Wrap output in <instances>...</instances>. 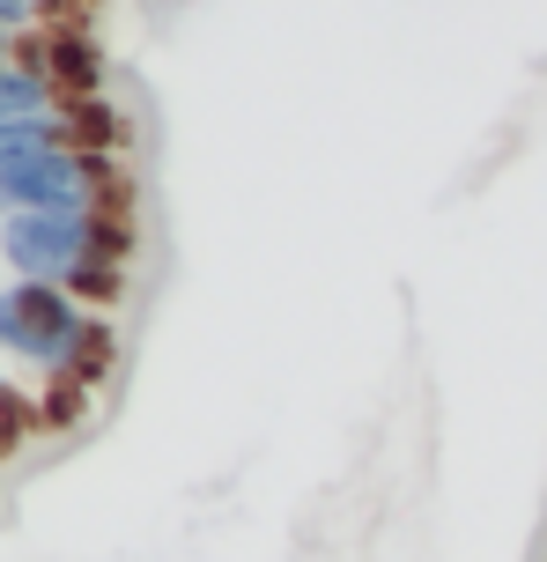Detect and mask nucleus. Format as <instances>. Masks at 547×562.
Listing matches in <instances>:
<instances>
[{"label": "nucleus", "instance_id": "f257e3e1", "mask_svg": "<svg viewBox=\"0 0 547 562\" xmlns=\"http://www.w3.org/2000/svg\"><path fill=\"white\" fill-rule=\"evenodd\" d=\"M8 281H53L89 311H118L134 281V215L112 207H53V215H8L0 223Z\"/></svg>", "mask_w": 547, "mask_h": 562}, {"label": "nucleus", "instance_id": "f03ea898", "mask_svg": "<svg viewBox=\"0 0 547 562\" xmlns=\"http://www.w3.org/2000/svg\"><path fill=\"white\" fill-rule=\"evenodd\" d=\"M0 363L45 393L96 385L112 370V318L53 281H0Z\"/></svg>", "mask_w": 547, "mask_h": 562}, {"label": "nucleus", "instance_id": "7ed1b4c3", "mask_svg": "<svg viewBox=\"0 0 547 562\" xmlns=\"http://www.w3.org/2000/svg\"><path fill=\"white\" fill-rule=\"evenodd\" d=\"M53 207H112L134 215V170L112 148H45L0 170V223L8 215H53Z\"/></svg>", "mask_w": 547, "mask_h": 562}, {"label": "nucleus", "instance_id": "20e7f679", "mask_svg": "<svg viewBox=\"0 0 547 562\" xmlns=\"http://www.w3.org/2000/svg\"><path fill=\"white\" fill-rule=\"evenodd\" d=\"M45 75H53V89L75 104V97H96V82H104V59H96V45L89 37H75V30H53V37H37V45H23Z\"/></svg>", "mask_w": 547, "mask_h": 562}, {"label": "nucleus", "instance_id": "39448f33", "mask_svg": "<svg viewBox=\"0 0 547 562\" xmlns=\"http://www.w3.org/2000/svg\"><path fill=\"white\" fill-rule=\"evenodd\" d=\"M53 8H59V0H0V37H23V30H37Z\"/></svg>", "mask_w": 547, "mask_h": 562}, {"label": "nucleus", "instance_id": "423d86ee", "mask_svg": "<svg viewBox=\"0 0 547 562\" xmlns=\"http://www.w3.org/2000/svg\"><path fill=\"white\" fill-rule=\"evenodd\" d=\"M0 415L15 422V429H23V422H30V393H23V385H15V378H8V363H0Z\"/></svg>", "mask_w": 547, "mask_h": 562}]
</instances>
